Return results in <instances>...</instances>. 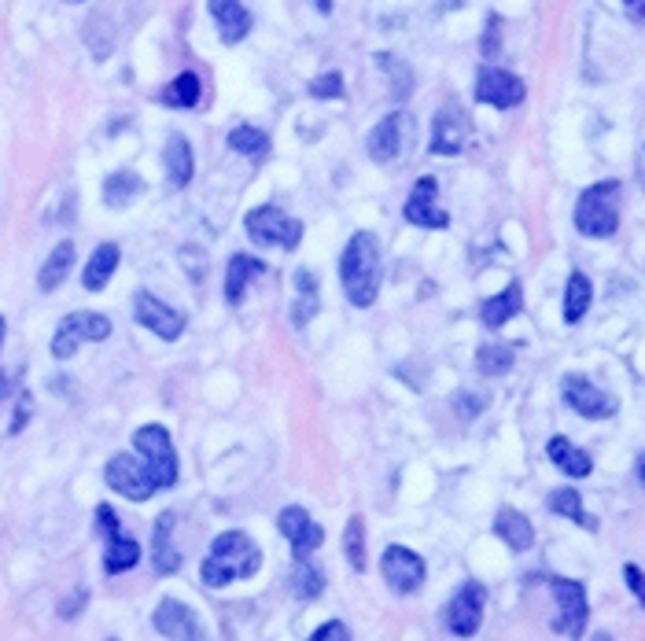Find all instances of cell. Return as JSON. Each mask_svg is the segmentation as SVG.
I'll use <instances>...</instances> for the list:
<instances>
[{
	"mask_svg": "<svg viewBox=\"0 0 645 641\" xmlns=\"http://www.w3.org/2000/svg\"><path fill=\"white\" fill-rule=\"evenodd\" d=\"M380 280H384L380 240L369 229H358L340 255V284L347 303L358 306V310H369L380 295Z\"/></svg>",
	"mask_w": 645,
	"mask_h": 641,
	"instance_id": "cell-1",
	"label": "cell"
},
{
	"mask_svg": "<svg viewBox=\"0 0 645 641\" xmlns=\"http://www.w3.org/2000/svg\"><path fill=\"white\" fill-rule=\"evenodd\" d=\"M262 568V553L244 531H225L211 542V553L203 560V586L211 590H222L229 583H240V579H251V575Z\"/></svg>",
	"mask_w": 645,
	"mask_h": 641,
	"instance_id": "cell-2",
	"label": "cell"
},
{
	"mask_svg": "<svg viewBox=\"0 0 645 641\" xmlns=\"http://www.w3.org/2000/svg\"><path fill=\"white\" fill-rule=\"evenodd\" d=\"M620 199L623 185L620 181H598L579 192L575 199V229L587 240H609L620 229Z\"/></svg>",
	"mask_w": 645,
	"mask_h": 641,
	"instance_id": "cell-3",
	"label": "cell"
},
{
	"mask_svg": "<svg viewBox=\"0 0 645 641\" xmlns=\"http://www.w3.org/2000/svg\"><path fill=\"white\" fill-rule=\"evenodd\" d=\"M247 236L255 240L258 247H284V251H295L303 244V222L284 214L277 203H266V207H255L244 218Z\"/></svg>",
	"mask_w": 645,
	"mask_h": 641,
	"instance_id": "cell-4",
	"label": "cell"
},
{
	"mask_svg": "<svg viewBox=\"0 0 645 641\" xmlns=\"http://www.w3.org/2000/svg\"><path fill=\"white\" fill-rule=\"evenodd\" d=\"M133 446H137V457L152 468L159 490L174 487L181 461H177L174 439H170V432H166L163 424H144V428H137V432H133Z\"/></svg>",
	"mask_w": 645,
	"mask_h": 641,
	"instance_id": "cell-5",
	"label": "cell"
},
{
	"mask_svg": "<svg viewBox=\"0 0 645 641\" xmlns=\"http://www.w3.org/2000/svg\"><path fill=\"white\" fill-rule=\"evenodd\" d=\"M104 339H111V321L104 314H93V310L67 314L59 321L56 336H52V358L67 362V358L78 354L82 343H104Z\"/></svg>",
	"mask_w": 645,
	"mask_h": 641,
	"instance_id": "cell-6",
	"label": "cell"
},
{
	"mask_svg": "<svg viewBox=\"0 0 645 641\" xmlns=\"http://www.w3.org/2000/svg\"><path fill=\"white\" fill-rule=\"evenodd\" d=\"M413 133H417V126H413V115H406V111H395V115H387L384 122H376V126H373V133L365 137V152H369V159H373V163L391 166L395 159H402V155L410 152Z\"/></svg>",
	"mask_w": 645,
	"mask_h": 641,
	"instance_id": "cell-7",
	"label": "cell"
},
{
	"mask_svg": "<svg viewBox=\"0 0 645 641\" xmlns=\"http://www.w3.org/2000/svg\"><path fill=\"white\" fill-rule=\"evenodd\" d=\"M550 594L557 597V619H553V630L564 634V638H583L590 619V601H587V586L575 583V579H561L553 575L550 579Z\"/></svg>",
	"mask_w": 645,
	"mask_h": 641,
	"instance_id": "cell-8",
	"label": "cell"
},
{
	"mask_svg": "<svg viewBox=\"0 0 645 641\" xmlns=\"http://www.w3.org/2000/svg\"><path fill=\"white\" fill-rule=\"evenodd\" d=\"M104 479H107V487L115 490V494H122V498H129V502H148L155 490H159L152 468L144 465L137 454L111 457L104 468Z\"/></svg>",
	"mask_w": 645,
	"mask_h": 641,
	"instance_id": "cell-9",
	"label": "cell"
},
{
	"mask_svg": "<svg viewBox=\"0 0 645 641\" xmlns=\"http://www.w3.org/2000/svg\"><path fill=\"white\" fill-rule=\"evenodd\" d=\"M483 608H487V586L469 579L458 586V594L450 597V605L443 612V623L454 638H472L483 623Z\"/></svg>",
	"mask_w": 645,
	"mask_h": 641,
	"instance_id": "cell-10",
	"label": "cell"
},
{
	"mask_svg": "<svg viewBox=\"0 0 645 641\" xmlns=\"http://www.w3.org/2000/svg\"><path fill=\"white\" fill-rule=\"evenodd\" d=\"M561 398L564 406L572 409V413H579L583 420H609L620 409V402L609 391H601L598 384H590L587 376H575V373H568L561 380Z\"/></svg>",
	"mask_w": 645,
	"mask_h": 641,
	"instance_id": "cell-11",
	"label": "cell"
},
{
	"mask_svg": "<svg viewBox=\"0 0 645 641\" xmlns=\"http://www.w3.org/2000/svg\"><path fill=\"white\" fill-rule=\"evenodd\" d=\"M380 575H384V583L395 590V594L410 597L417 594L428 579V568H424L421 553H413L406 546H387L384 557H380Z\"/></svg>",
	"mask_w": 645,
	"mask_h": 641,
	"instance_id": "cell-12",
	"label": "cell"
},
{
	"mask_svg": "<svg viewBox=\"0 0 645 641\" xmlns=\"http://www.w3.org/2000/svg\"><path fill=\"white\" fill-rule=\"evenodd\" d=\"M469 137H472V118L469 111L461 104H443L439 107V115L432 122V144H428V152L432 155H461L469 148Z\"/></svg>",
	"mask_w": 645,
	"mask_h": 641,
	"instance_id": "cell-13",
	"label": "cell"
},
{
	"mask_svg": "<svg viewBox=\"0 0 645 641\" xmlns=\"http://www.w3.org/2000/svg\"><path fill=\"white\" fill-rule=\"evenodd\" d=\"M133 321H137L141 328H148V332H155L159 339H166V343L181 339V332H185V325H188L181 310L166 306L163 299L152 295V292L133 295Z\"/></svg>",
	"mask_w": 645,
	"mask_h": 641,
	"instance_id": "cell-14",
	"label": "cell"
},
{
	"mask_svg": "<svg viewBox=\"0 0 645 641\" xmlns=\"http://www.w3.org/2000/svg\"><path fill=\"white\" fill-rule=\"evenodd\" d=\"M524 82L516 78L513 70H502V67H480L476 74V100L487 107H498V111H509V107L524 104Z\"/></svg>",
	"mask_w": 645,
	"mask_h": 641,
	"instance_id": "cell-15",
	"label": "cell"
},
{
	"mask_svg": "<svg viewBox=\"0 0 645 641\" xmlns=\"http://www.w3.org/2000/svg\"><path fill=\"white\" fill-rule=\"evenodd\" d=\"M152 627L170 641H203L200 619L196 612L185 605V601H177V597H163L159 605H155V616H152Z\"/></svg>",
	"mask_w": 645,
	"mask_h": 641,
	"instance_id": "cell-16",
	"label": "cell"
},
{
	"mask_svg": "<svg viewBox=\"0 0 645 641\" xmlns=\"http://www.w3.org/2000/svg\"><path fill=\"white\" fill-rule=\"evenodd\" d=\"M435 196H439V181H435V177H421V181L413 185L406 207H402V218L410 225H417V229H446V225H450V214L435 203Z\"/></svg>",
	"mask_w": 645,
	"mask_h": 641,
	"instance_id": "cell-17",
	"label": "cell"
},
{
	"mask_svg": "<svg viewBox=\"0 0 645 641\" xmlns=\"http://www.w3.org/2000/svg\"><path fill=\"white\" fill-rule=\"evenodd\" d=\"M277 527H281V535L292 542V553L299 560L306 557V553H314L321 542H325V531L310 520V513L306 509H299V505H288V509H281V516H277Z\"/></svg>",
	"mask_w": 645,
	"mask_h": 641,
	"instance_id": "cell-18",
	"label": "cell"
},
{
	"mask_svg": "<svg viewBox=\"0 0 645 641\" xmlns=\"http://www.w3.org/2000/svg\"><path fill=\"white\" fill-rule=\"evenodd\" d=\"M266 273V262L262 258H255V255H233L229 258V266H225V303L229 306H240L244 303V292H247V284L255 277H262Z\"/></svg>",
	"mask_w": 645,
	"mask_h": 641,
	"instance_id": "cell-19",
	"label": "cell"
},
{
	"mask_svg": "<svg viewBox=\"0 0 645 641\" xmlns=\"http://www.w3.org/2000/svg\"><path fill=\"white\" fill-rule=\"evenodd\" d=\"M214 23H218V34H222L225 45H236L244 41L247 30H251V12L244 8V0H207Z\"/></svg>",
	"mask_w": 645,
	"mask_h": 641,
	"instance_id": "cell-20",
	"label": "cell"
},
{
	"mask_svg": "<svg viewBox=\"0 0 645 641\" xmlns=\"http://www.w3.org/2000/svg\"><path fill=\"white\" fill-rule=\"evenodd\" d=\"M118 262H122V247L118 244H100L89 255V262H85V269H82V288L85 292H104L107 284H111V277L118 273Z\"/></svg>",
	"mask_w": 645,
	"mask_h": 641,
	"instance_id": "cell-21",
	"label": "cell"
},
{
	"mask_svg": "<svg viewBox=\"0 0 645 641\" xmlns=\"http://www.w3.org/2000/svg\"><path fill=\"white\" fill-rule=\"evenodd\" d=\"M494 535L502 538L513 553H528L535 546V527H531V520L524 513H516V509H509V505L498 509V516H494Z\"/></svg>",
	"mask_w": 645,
	"mask_h": 641,
	"instance_id": "cell-22",
	"label": "cell"
},
{
	"mask_svg": "<svg viewBox=\"0 0 645 641\" xmlns=\"http://www.w3.org/2000/svg\"><path fill=\"white\" fill-rule=\"evenodd\" d=\"M546 457L561 468L564 476H572V479H587L590 472H594V461H590L587 450H579V446H575L572 439H564V435H553L550 443H546Z\"/></svg>",
	"mask_w": 645,
	"mask_h": 641,
	"instance_id": "cell-23",
	"label": "cell"
},
{
	"mask_svg": "<svg viewBox=\"0 0 645 641\" xmlns=\"http://www.w3.org/2000/svg\"><path fill=\"white\" fill-rule=\"evenodd\" d=\"M71 269H74V244L71 240H59V244L52 247V255L45 258V266L37 269V288H41L45 295L56 292V288L67 284Z\"/></svg>",
	"mask_w": 645,
	"mask_h": 641,
	"instance_id": "cell-24",
	"label": "cell"
},
{
	"mask_svg": "<svg viewBox=\"0 0 645 641\" xmlns=\"http://www.w3.org/2000/svg\"><path fill=\"white\" fill-rule=\"evenodd\" d=\"M163 166H166V181L174 188H185L192 181V170H196V159H192V144H188L181 133H170L163 152Z\"/></svg>",
	"mask_w": 645,
	"mask_h": 641,
	"instance_id": "cell-25",
	"label": "cell"
},
{
	"mask_svg": "<svg viewBox=\"0 0 645 641\" xmlns=\"http://www.w3.org/2000/svg\"><path fill=\"white\" fill-rule=\"evenodd\" d=\"M520 310H524V288H520V280H513L502 295H491V299L483 303L480 321L487 328H502V325H509Z\"/></svg>",
	"mask_w": 645,
	"mask_h": 641,
	"instance_id": "cell-26",
	"label": "cell"
},
{
	"mask_svg": "<svg viewBox=\"0 0 645 641\" xmlns=\"http://www.w3.org/2000/svg\"><path fill=\"white\" fill-rule=\"evenodd\" d=\"M174 513H163L155 520V538H152V553H155V572L159 575H174L181 568V553L174 546Z\"/></svg>",
	"mask_w": 645,
	"mask_h": 641,
	"instance_id": "cell-27",
	"label": "cell"
},
{
	"mask_svg": "<svg viewBox=\"0 0 645 641\" xmlns=\"http://www.w3.org/2000/svg\"><path fill=\"white\" fill-rule=\"evenodd\" d=\"M590 303H594V284H590L587 273L575 269L572 277H568V284H564V321H568V325H579V321L587 317Z\"/></svg>",
	"mask_w": 645,
	"mask_h": 641,
	"instance_id": "cell-28",
	"label": "cell"
},
{
	"mask_svg": "<svg viewBox=\"0 0 645 641\" xmlns=\"http://www.w3.org/2000/svg\"><path fill=\"white\" fill-rule=\"evenodd\" d=\"M107 549H104V572L107 575H122L129 568H137V560H141V542L137 538H129L118 531L115 538H104Z\"/></svg>",
	"mask_w": 645,
	"mask_h": 641,
	"instance_id": "cell-29",
	"label": "cell"
},
{
	"mask_svg": "<svg viewBox=\"0 0 645 641\" xmlns=\"http://www.w3.org/2000/svg\"><path fill=\"white\" fill-rule=\"evenodd\" d=\"M159 100H163L166 107H181V111H188V107H196L203 100V78L196 70H185V74H177L174 82L159 93Z\"/></svg>",
	"mask_w": 645,
	"mask_h": 641,
	"instance_id": "cell-30",
	"label": "cell"
},
{
	"mask_svg": "<svg viewBox=\"0 0 645 641\" xmlns=\"http://www.w3.org/2000/svg\"><path fill=\"white\" fill-rule=\"evenodd\" d=\"M141 192H144V181L133 174V170H115V174H107V181H104V203L111 210L129 207Z\"/></svg>",
	"mask_w": 645,
	"mask_h": 641,
	"instance_id": "cell-31",
	"label": "cell"
},
{
	"mask_svg": "<svg viewBox=\"0 0 645 641\" xmlns=\"http://www.w3.org/2000/svg\"><path fill=\"white\" fill-rule=\"evenodd\" d=\"M550 513H557V516H568V520H575L579 527H587V531H598V520L583 509V498H579V490H572V487H561V490H553L550 494Z\"/></svg>",
	"mask_w": 645,
	"mask_h": 641,
	"instance_id": "cell-32",
	"label": "cell"
},
{
	"mask_svg": "<svg viewBox=\"0 0 645 641\" xmlns=\"http://www.w3.org/2000/svg\"><path fill=\"white\" fill-rule=\"evenodd\" d=\"M513 362H516V347H509V343H483V347L476 350V373L491 376V380L509 373Z\"/></svg>",
	"mask_w": 645,
	"mask_h": 641,
	"instance_id": "cell-33",
	"label": "cell"
},
{
	"mask_svg": "<svg viewBox=\"0 0 645 641\" xmlns=\"http://www.w3.org/2000/svg\"><path fill=\"white\" fill-rule=\"evenodd\" d=\"M295 292H299V303L292 306V321L299 328L317 314V306H321V295H317V277L310 269H295Z\"/></svg>",
	"mask_w": 645,
	"mask_h": 641,
	"instance_id": "cell-34",
	"label": "cell"
},
{
	"mask_svg": "<svg viewBox=\"0 0 645 641\" xmlns=\"http://www.w3.org/2000/svg\"><path fill=\"white\" fill-rule=\"evenodd\" d=\"M376 67L387 70V78H391V100H406L413 93V67L410 63H402L399 56H391V52H380L376 56Z\"/></svg>",
	"mask_w": 645,
	"mask_h": 641,
	"instance_id": "cell-35",
	"label": "cell"
},
{
	"mask_svg": "<svg viewBox=\"0 0 645 641\" xmlns=\"http://www.w3.org/2000/svg\"><path fill=\"white\" fill-rule=\"evenodd\" d=\"M343 557L351 560L354 572H365L369 560H365V520L362 516H351L347 527H343Z\"/></svg>",
	"mask_w": 645,
	"mask_h": 641,
	"instance_id": "cell-36",
	"label": "cell"
},
{
	"mask_svg": "<svg viewBox=\"0 0 645 641\" xmlns=\"http://www.w3.org/2000/svg\"><path fill=\"white\" fill-rule=\"evenodd\" d=\"M229 148H233L236 155H247V159H262V155L270 152V137L255 126H236L233 133H229Z\"/></svg>",
	"mask_w": 645,
	"mask_h": 641,
	"instance_id": "cell-37",
	"label": "cell"
},
{
	"mask_svg": "<svg viewBox=\"0 0 645 641\" xmlns=\"http://www.w3.org/2000/svg\"><path fill=\"white\" fill-rule=\"evenodd\" d=\"M292 586H295V597L314 601V597H321V590H325V575H321V568H314V564L303 557L299 564H295Z\"/></svg>",
	"mask_w": 645,
	"mask_h": 641,
	"instance_id": "cell-38",
	"label": "cell"
},
{
	"mask_svg": "<svg viewBox=\"0 0 645 641\" xmlns=\"http://www.w3.org/2000/svg\"><path fill=\"white\" fill-rule=\"evenodd\" d=\"M310 96H314V100H340L343 96V74H336V70L317 74L314 82H310Z\"/></svg>",
	"mask_w": 645,
	"mask_h": 641,
	"instance_id": "cell-39",
	"label": "cell"
},
{
	"mask_svg": "<svg viewBox=\"0 0 645 641\" xmlns=\"http://www.w3.org/2000/svg\"><path fill=\"white\" fill-rule=\"evenodd\" d=\"M96 531H100V538H115L122 527H118V513L111 509V505H96Z\"/></svg>",
	"mask_w": 645,
	"mask_h": 641,
	"instance_id": "cell-40",
	"label": "cell"
},
{
	"mask_svg": "<svg viewBox=\"0 0 645 641\" xmlns=\"http://www.w3.org/2000/svg\"><path fill=\"white\" fill-rule=\"evenodd\" d=\"M306 641H351V630L343 627L340 619H329L325 627H317Z\"/></svg>",
	"mask_w": 645,
	"mask_h": 641,
	"instance_id": "cell-41",
	"label": "cell"
},
{
	"mask_svg": "<svg viewBox=\"0 0 645 641\" xmlns=\"http://www.w3.org/2000/svg\"><path fill=\"white\" fill-rule=\"evenodd\" d=\"M623 579H627V590L638 597V605L645 608V572L642 568H638V564H627V568H623Z\"/></svg>",
	"mask_w": 645,
	"mask_h": 641,
	"instance_id": "cell-42",
	"label": "cell"
},
{
	"mask_svg": "<svg viewBox=\"0 0 645 641\" xmlns=\"http://www.w3.org/2000/svg\"><path fill=\"white\" fill-rule=\"evenodd\" d=\"M85 601H89V590H85V586H78V590H74V594L67 597L63 605H59V616H63V619H74V616H78V612L85 608Z\"/></svg>",
	"mask_w": 645,
	"mask_h": 641,
	"instance_id": "cell-43",
	"label": "cell"
},
{
	"mask_svg": "<svg viewBox=\"0 0 645 641\" xmlns=\"http://www.w3.org/2000/svg\"><path fill=\"white\" fill-rule=\"evenodd\" d=\"M483 402H487L483 395H458V398H454V406H458V413H461L465 420H469V417H480Z\"/></svg>",
	"mask_w": 645,
	"mask_h": 641,
	"instance_id": "cell-44",
	"label": "cell"
},
{
	"mask_svg": "<svg viewBox=\"0 0 645 641\" xmlns=\"http://www.w3.org/2000/svg\"><path fill=\"white\" fill-rule=\"evenodd\" d=\"M30 406H34V402H30V395H19V402H15V420H12V428H8V432L12 435H19L26 428V420H30Z\"/></svg>",
	"mask_w": 645,
	"mask_h": 641,
	"instance_id": "cell-45",
	"label": "cell"
},
{
	"mask_svg": "<svg viewBox=\"0 0 645 641\" xmlns=\"http://www.w3.org/2000/svg\"><path fill=\"white\" fill-rule=\"evenodd\" d=\"M623 12H627L631 23L645 26V0H623Z\"/></svg>",
	"mask_w": 645,
	"mask_h": 641,
	"instance_id": "cell-46",
	"label": "cell"
},
{
	"mask_svg": "<svg viewBox=\"0 0 645 641\" xmlns=\"http://www.w3.org/2000/svg\"><path fill=\"white\" fill-rule=\"evenodd\" d=\"M12 391H15V376L12 373H0V402L12 395Z\"/></svg>",
	"mask_w": 645,
	"mask_h": 641,
	"instance_id": "cell-47",
	"label": "cell"
},
{
	"mask_svg": "<svg viewBox=\"0 0 645 641\" xmlns=\"http://www.w3.org/2000/svg\"><path fill=\"white\" fill-rule=\"evenodd\" d=\"M638 181H642V188H645V144H642V155H638Z\"/></svg>",
	"mask_w": 645,
	"mask_h": 641,
	"instance_id": "cell-48",
	"label": "cell"
},
{
	"mask_svg": "<svg viewBox=\"0 0 645 641\" xmlns=\"http://www.w3.org/2000/svg\"><path fill=\"white\" fill-rule=\"evenodd\" d=\"M314 8H317L321 15H329V12H332V0H314Z\"/></svg>",
	"mask_w": 645,
	"mask_h": 641,
	"instance_id": "cell-49",
	"label": "cell"
},
{
	"mask_svg": "<svg viewBox=\"0 0 645 641\" xmlns=\"http://www.w3.org/2000/svg\"><path fill=\"white\" fill-rule=\"evenodd\" d=\"M634 468H638V483H642V487H645V454L638 457V465H634Z\"/></svg>",
	"mask_w": 645,
	"mask_h": 641,
	"instance_id": "cell-50",
	"label": "cell"
},
{
	"mask_svg": "<svg viewBox=\"0 0 645 641\" xmlns=\"http://www.w3.org/2000/svg\"><path fill=\"white\" fill-rule=\"evenodd\" d=\"M4 336H8V321L0 317V347H4Z\"/></svg>",
	"mask_w": 645,
	"mask_h": 641,
	"instance_id": "cell-51",
	"label": "cell"
},
{
	"mask_svg": "<svg viewBox=\"0 0 645 641\" xmlns=\"http://www.w3.org/2000/svg\"><path fill=\"white\" fill-rule=\"evenodd\" d=\"M590 641H612V634H605V630H598V634H594V638Z\"/></svg>",
	"mask_w": 645,
	"mask_h": 641,
	"instance_id": "cell-52",
	"label": "cell"
},
{
	"mask_svg": "<svg viewBox=\"0 0 645 641\" xmlns=\"http://www.w3.org/2000/svg\"><path fill=\"white\" fill-rule=\"evenodd\" d=\"M67 4H82V0H67Z\"/></svg>",
	"mask_w": 645,
	"mask_h": 641,
	"instance_id": "cell-53",
	"label": "cell"
},
{
	"mask_svg": "<svg viewBox=\"0 0 645 641\" xmlns=\"http://www.w3.org/2000/svg\"><path fill=\"white\" fill-rule=\"evenodd\" d=\"M111 641H118V638H111Z\"/></svg>",
	"mask_w": 645,
	"mask_h": 641,
	"instance_id": "cell-54",
	"label": "cell"
}]
</instances>
